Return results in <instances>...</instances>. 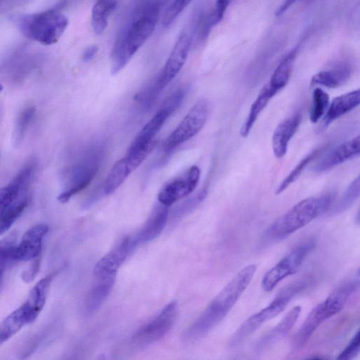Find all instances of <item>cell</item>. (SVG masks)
Listing matches in <instances>:
<instances>
[{"mask_svg":"<svg viewBox=\"0 0 360 360\" xmlns=\"http://www.w3.org/2000/svg\"><path fill=\"white\" fill-rule=\"evenodd\" d=\"M177 304L171 302L149 323L136 332L132 344L143 348L163 338L173 326L177 316Z\"/></svg>","mask_w":360,"mask_h":360,"instance_id":"cell-10","label":"cell"},{"mask_svg":"<svg viewBox=\"0 0 360 360\" xmlns=\"http://www.w3.org/2000/svg\"><path fill=\"white\" fill-rule=\"evenodd\" d=\"M98 51V47L96 46H90L85 49L82 54V60L84 62H89L94 58Z\"/></svg>","mask_w":360,"mask_h":360,"instance_id":"cell-40","label":"cell"},{"mask_svg":"<svg viewBox=\"0 0 360 360\" xmlns=\"http://www.w3.org/2000/svg\"><path fill=\"white\" fill-rule=\"evenodd\" d=\"M29 197L25 195L15 201L0 214V235L8 231L28 205Z\"/></svg>","mask_w":360,"mask_h":360,"instance_id":"cell-30","label":"cell"},{"mask_svg":"<svg viewBox=\"0 0 360 360\" xmlns=\"http://www.w3.org/2000/svg\"><path fill=\"white\" fill-rule=\"evenodd\" d=\"M359 195V176L349 186L335 208L337 212H342L349 208Z\"/></svg>","mask_w":360,"mask_h":360,"instance_id":"cell-35","label":"cell"},{"mask_svg":"<svg viewBox=\"0 0 360 360\" xmlns=\"http://www.w3.org/2000/svg\"><path fill=\"white\" fill-rule=\"evenodd\" d=\"M159 9L153 6L135 20L117 39L111 57V73L116 75L124 68L155 30Z\"/></svg>","mask_w":360,"mask_h":360,"instance_id":"cell-3","label":"cell"},{"mask_svg":"<svg viewBox=\"0 0 360 360\" xmlns=\"http://www.w3.org/2000/svg\"><path fill=\"white\" fill-rule=\"evenodd\" d=\"M200 178V169L193 165L177 176L171 178L160 189L158 199L160 203L169 207L179 200L193 192Z\"/></svg>","mask_w":360,"mask_h":360,"instance_id":"cell-12","label":"cell"},{"mask_svg":"<svg viewBox=\"0 0 360 360\" xmlns=\"http://www.w3.org/2000/svg\"><path fill=\"white\" fill-rule=\"evenodd\" d=\"M2 89H3V86L1 84H0V92L1 91Z\"/></svg>","mask_w":360,"mask_h":360,"instance_id":"cell-41","label":"cell"},{"mask_svg":"<svg viewBox=\"0 0 360 360\" xmlns=\"http://www.w3.org/2000/svg\"><path fill=\"white\" fill-rule=\"evenodd\" d=\"M103 157V146L93 144L83 152L79 159L65 172V189L58 196L61 203L86 188L97 174Z\"/></svg>","mask_w":360,"mask_h":360,"instance_id":"cell-5","label":"cell"},{"mask_svg":"<svg viewBox=\"0 0 360 360\" xmlns=\"http://www.w3.org/2000/svg\"><path fill=\"white\" fill-rule=\"evenodd\" d=\"M99 281L90 290L85 302L88 314H94L102 306L110 293L115 281V275L98 278Z\"/></svg>","mask_w":360,"mask_h":360,"instance_id":"cell-26","label":"cell"},{"mask_svg":"<svg viewBox=\"0 0 360 360\" xmlns=\"http://www.w3.org/2000/svg\"><path fill=\"white\" fill-rule=\"evenodd\" d=\"M301 122L302 114L296 112L277 125L271 139L272 150L275 157L280 159L285 155L289 142L296 133Z\"/></svg>","mask_w":360,"mask_h":360,"instance_id":"cell-21","label":"cell"},{"mask_svg":"<svg viewBox=\"0 0 360 360\" xmlns=\"http://www.w3.org/2000/svg\"><path fill=\"white\" fill-rule=\"evenodd\" d=\"M314 247V242L309 240L293 248L264 275L261 283L262 289L270 292L284 278L298 271Z\"/></svg>","mask_w":360,"mask_h":360,"instance_id":"cell-9","label":"cell"},{"mask_svg":"<svg viewBox=\"0 0 360 360\" xmlns=\"http://www.w3.org/2000/svg\"><path fill=\"white\" fill-rule=\"evenodd\" d=\"M358 286L359 278L347 282L337 288L325 300L314 307L295 334L292 342V348L298 350L304 346L322 323L344 308Z\"/></svg>","mask_w":360,"mask_h":360,"instance_id":"cell-4","label":"cell"},{"mask_svg":"<svg viewBox=\"0 0 360 360\" xmlns=\"http://www.w3.org/2000/svg\"><path fill=\"white\" fill-rule=\"evenodd\" d=\"M26 324L28 323L25 313L20 306L0 323V345L15 335Z\"/></svg>","mask_w":360,"mask_h":360,"instance_id":"cell-29","label":"cell"},{"mask_svg":"<svg viewBox=\"0 0 360 360\" xmlns=\"http://www.w3.org/2000/svg\"><path fill=\"white\" fill-rule=\"evenodd\" d=\"M48 231L49 226L44 224H37L26 231L20 243L13 248V262H27L39 257L43 239Z\"/></svg>","mask_w":360,"mask_h":360,"instance_id":"cell-14","label":"cell"},{"mask_svg":"<svg viewBox=\"0 0 360 360\" xmlns=\"http://www.w3.org/2000/svg\"><path fill=\"white\" fill-rule=\"evenodd\" d=\"M329 95L319 87H316L312 93V101L309 111V119L316 123L325 115L329 105Z\"/></svg>","mask_w":360,"mask_h":360,"instance_id":"cell-32","label":"cell"},{"mask_svg":"<svg viewBox=\"0 0 360 360\" xmlns=\"http://www.w3.org/2000/svg\"><path fill=\"white\" fill-rule=\"evenodd\" d=\"M360 91L354 90L334 98L323 115V125L326 127L336 119L359 106Z\"/></svg>","mask_w":360,"mask_h":360,"instance_id":"cell-22","label":"cell"},{"mask_svg":"<svg viewBox=\"0 0 360 360\" xmlns=\"http://www.w3.org/2000/svg\"><path fill=\"white\" fill-rule=\"evenodd\" d=\"M40 267V257L33 259L32 263L30 267L25 270L22 274V279L26 283L32 282L37 273L39 271Z\"/></svg>","mask_w":360,"mask_h":360,"instance_id":"cell-39","label":"cell"},{"mask_svg":"<svg viewBox=\"0 0 360 360\" xmlns=\"http://www.w3.org/2000/svg\"><path fill=\"white\" fill-rule=\"evenodd\" d=\"M55 273H51L38 281L25 302L20 305L27 323L34 322L43 309Z\"/></svg>","mask_w":360,"mask_h":360,"instance_id":"cell-19","label":"cell"},{"mask_svg":"<svg viewBox=\"0 0 360 360\" xmlns=\"http://www.w3.org/2000/svg\"><path fill=\"white\" fill-rule=\"evenodd\" d=\"M68 25L67 17L56 9L25 15L18 20L21 32L43 45L56 44Z\"/></svg>","mask_w":360,"mask_h":360,"instance_id":"cell-7","label":"cell"},{"mask_svg":"<svg viewBox=\"0 0 360 360\" xmlns=\"http://www.w3.org/2000/svg\"><path fill=\"white\" fill-rule=\"evenodd\" d=\"M276 94L277 93L267 83L262 87L252 103L249 112L241 125L240 134L242 137L245 138L249 135L261 112Z\"/></svg>","mask_w":360,"mask_h":360,"instance_id":"cell-25","label":"cell"},{"mask_svg":"<svg viewBox=\"0 0 360 360\" xmlns=\"http://www.w3.org/2000/svg\"><path fill=\"white\" fill-rule=\"evenodd\" d=\"M35 108L29 106L23 109L18 115L13 132V143L15 147L21 145L27 129L35 114Z\"/></svg>","mask_w":360,"mask_h":360,"instance_id":"cell-31","label":"cell"},{"mask_svg":"<svg viewBox=\"0 0 360 360\" xmlns=\"http://www.w3.org/2000/svg\"><path fill=\"white\" fill-rule=\"evenodd\" d=\"M167 219L168 207L159 202L134 240H131V248L156 238L164 230Z\"/></svg>","mask_w":360,"mask_h":360,"instance_id":"cell-20","label":"cell"},{"mask_svg":"<svg viewBox=\"0 0 360 360\" xmlns=\"http://www.w3.org/2000/svg\"><path fill=\"white\" fill-rule=\"evenodd\" d=\"M15 245L13 236H8L0 240V292L6 267L9 263L13 262L12 252Z\"/></svg>","mask_w":360,"mask_h":360,"instance_id":"cell-34","label":"cell"},{"mask_svg":"<svg viewBox=\"0 0 360 360\" xmlns=\"http://www.w3.org/2000/svg\"><path fill=\"white\" fill-rule=\"evenodd\" d=\"M34 170L32 164L25 165L7 185L0 188V214L15 201L27 195L26 191Z\"/></svg>","mask_w":360,"mask_h":360,"instance_id":"cell-16","label":"cell"},{"mask_svg":"<svg viewBox=\"0 0 360 360\" xmlns=\"http://www.w3.org/2000/svg\"><path fill=\"white\" fill-rule=\"evenodd\" d=\"M316 154V151L315 150L309 153L295 165L293 169L290 172V173L285 177V179L279 184L276 188V195L283 193L299 178L302 171L311 162Z\"/></svg>","mask_w":360,"mask_h":360,"instance_id":"cell-33","label":"cell"},{"mask_svg":"<svg viewBox=\"0 0 360 360\" xmlns=\"http://www.w3.org/2000/svg\"><path fill=\"white\" fill-rule=\"evenodd\" d=\"M131 249V239L129 237H125L115 248L97 262L94 269V274L98 278L115 275Z\"/></svg>","mask_w":360,"mask_h":360,"instance_id":"cell-18","label":"cell"},{"mask_svg":"<svg viewBox=\"0 0 360 360\" xmlns=\"http://www.w3.org/2000/svg\"><path fill=\"white\" fill-rule=\"evenodd\" d=\"M174 112L162 103L151 119L143 127L131 143L127 152H136L155 146L153 138L161 129L166 120Z\"/></svg>","mask_w":360,"mask_h":360,"instance_id":"cell-15","label":"cell"},{"mask_svg":"<svg viewBox=\"0 0 360 360\" xmlns=\"http://www.w3.org/2000/svg\"><path fill=\"white\" fill-rule=\"evenodd\" d=\"M209 111L210 104L207 100H198L165 140L164 150L170 152L195 136L206 123Z\"/></svg>","mask_w":360,"mask_h":360,"instance_id":"cell-8","label":"cell"},{"mask_svg":"<svg viewBox=\"0 0 360 360\" xmlns=\"http://www.w3.org/2000/svg\"><path fill=\"white\" fill-rule=\"evenodd\" d=\"M116 6V0L96 1L91 11V25L95 34H101L105 31Z\"/></svg>","mask_w":360,"mask_h":360,"instance_id":"cell-28","label":"cell"},{"mask_svg":"<svg viewBox=\"0 0 360 360\" xmlns=\"http://www.w3.org/2000/svg\"><path fill=\"white\" fill-rule=\"evenodd\" d=\"M360 137L358 135L345 141L326 154L313 167L315 173H322L359 155Z\"/></svg>","mask_w":360,"mask_h":360,"instance_id":"cell-17","label":"cell"},{"mask_svg":"<svg viewBox=\"0 0 360 360\" xmlns=\"http://www.w3.org/2000/svg\"><path fill=\"white\" fill-rule=\"evenodd\" d=\"M256 271L257 266L253 264L240 269L187 328L184 334V340H198L217 326L248 287Z\"/></svg>","mask_w":360,"mask_h":360,"instance_id":"cell-1","label":"cell"},{"mask_svg":"<svg viewBox=\"0 0 360 360\" xmlns=\"http://www.w3.org/2000/svg\"><path fill=\"white\" fill-rule=\"evenodd\" d=\"M307 281L306 278H302L285 286L269 305L251 315L241 324L231 337L230 345H240L264 323L281 313L291 300L306 288Z\"/></svg>","mask_w":360,"mask_h":360,"instance_id":"cell-6","label":"cell"},{"mask_svg":"<svg viewBox=\"0 0 360 360\" xmlns=\"http://www.w3.org/2000/svg\"><path fill=\"white\" fill-rule=\"evenodd\" d=\"M359 330L356 331L345 349L337 356L338 359L350 360L359 352L360 344Z\"/></svg>","mask_w":360,"mask_h":360,"instance_id":"cell-38","label":"cell"},{"mask_svg":"<svg viewBox=\"0 0 360 360\" xmlns=\"http://www.w3.org/2000/svg\"><path fill=\"white\" fill-rule=\"evenodd\" d=\"M230 0H217L214 8L208 16L203 28V35L207 34L210 29L217 25L224 18Z\"/></svg>","mask_w":360,"mask_h":360,"instance_id":"cell-36","label":"cell"},{"mask_svg":"<svg viewBox=\"0 0 360 360\" xmlns=\"http://www.w3.org/2000/svg\"><path fill=\"white\" fill-rule=\"evenodd\" d=\"M191 41V36L186 32H183L179 37L162 71L149 85L150 89L158 96L184 66L188 55Z\"/></svg>","mask_w":360,"mask_h":360,"instance_id":"cell-11","label":"cell"},{"mask_svg":"<svg viewBox=\"0 0 360 360\" xmlns=\"http://www.w3.org/2000/svg\"><path fill=\"white\" fill-rule=\"evenodd\" d=\"M352 72V68L349 63H341L331 69L322 70L314 75L311 78V84L338 88L349 80Z\"/></svg>","mask_w":360,"mask_h":360,"instance_id":"cell-23","label":"cell"},{"mask_svg":"<svg viewBox=\"0 0 360 360\" xmlns=\"http://www.w3.org/2000/svg\"><path fill=\"white\" fill-rule=\"evenodd\" d=\"M332 200L331 195H323L300 200L272 222L266 229L263 238L268 242L286 238L325 212Z\"/></svg>","mask_w":360,"mask_h":360,"instance_id":"cell-2","label":"cell"},{"mask_svg":"<svg viewBox=\"0 0 360 360\" xmlns=\"http://www.w3.org/2000/svg\"><path fill=\"white\" fill-rule=\"evenodd\" d=\"M192 0H173L165 12L162 19L164 27L170 25Z\"/></svg>","mask_w":360,"mask_h":360,"instance_id":"cell-37","label":"cell"},{"mask_svg":"<svg viewBox=\"0 0 360 360\" xmlns=\"http://www.w3.org/2000/svg\"><path fill=\"white\" fill-rule=\"evenodd\" d=\"M297 51L298 48H294L281 60L267 82L277 94L287 85L290 79Z\"/></svg>","mask_w":360,"mask_h":360,"instance_id":"cell-27","label":"cell"},{"mask_svg":"<svg viewBox=\"0 0 360 360\" xmlns=\"http://www.w3.org/2000/svg\"><path fill=\"white\" fill-rule=\"evenodd\" d=\"M154 148L136 152H127L126 156L116 162L111 168L103 186V193L110 195L116 191L147 158Z\"/></svg>","mask_w":360,"mask_h":360,"instance_id":"cell-13","label":"cell"},{"mask_svg":"<svg viewBox=\"0 0 360 360\" xmlns=\"http://www.w3.org/2000/svg\"><path fill=\"white\" fill-rule=\"evenodd\" d=\"M300 306L292 308L274 328L262 337L257 343V348L264 349L285 337L295 324L301 313Z\"/></svg>","mask_w":360,"mask_h":360,"instance_id":"cell-24","label":"cell"}]
</instances>
